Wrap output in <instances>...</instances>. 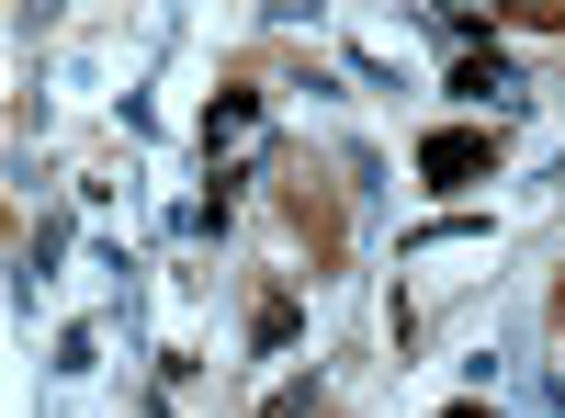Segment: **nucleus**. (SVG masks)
Masks as SVG:
<instances>
[{
    "label": "nucleus",
    "mask_w": 565,
    "mask_h": 418,
    "mask_svg": "<svg viewBox=\"0 0 565 418\" xmlns=\"http://www.w3.org/2000/svg\"><path fill=\"white\" fill-rule=\"evenodd\" d=\"M487 170H498V136H487V125L418 136V181H430V193H463V181H487Z\"/></svg>",
    "instance_id": "1"
},
{
    "label": "nucleus",
    "mask_w": 565,
    "mask_h": 418,
    "mask_svg": "<svg viewBox=\"0 0 565 418\" xmlns=\"http://www.w3.org/2000/svg\"><path fill=\"white\" fill-rule=\"evenodd\" d=\"M452 103H463V114H521V103H532V79L509 68L498 45H476V57L452 68Z\"/></svg>",
    "instance_id": "2"
},
{
    "label": "nucleus",
    "mask_w": 565,
    "mask_h": 418,
    "mask_svg": "<svg viewBox=\"0 0 565 418\" xmlns=\"http://www.w3.org/2000/svg\"><path fill=\"white\" fill-rule=\"evenodd\" d=\"M260 114H271V103H260L249 79L215 90V103H204V159H215V148H249V159H260Z\"/></svg>",
    "instance_id": "3"
},
{
    "label": "nucleus",
    "mask_w": 565,
    "mask_h": 418,
    "mask_svg": "<svg viewBox=\"0 0 565 418\" xmlns=\"http://www.w3.org/2000/svg\"><path fill=\"white\" fill-rule=\"evenodd\" d=\"M90 362H103V329H57V362H45V374H57V385H79Z\"/></svg>",
    "instance_id": "4"
},
{
    "label": "nucleus",
    "mask_w": 565,
    "mask_h": 418,
    "mask_svg": "<svg viewBox=\"0 0 565 418\" xmlns=\"http://www.w3.org/2000/svg\"><path fill=\"white\" fill-rule=\"evenodd\" d=\"M282 340H295V294H271V306L249 317V351H282Z\"/></svg>",
    "instance_id": "5"
},
{
    "label": "nucleus",
    "mask_w": 565,
    "mask_h": 418,
    "mask_svg": "<svg viewBox=\"0 0 565 418\" xmlns=\"http://www.w3.org/2000/svg\"><path fill=\"white\" fill-rule=\"evenodd\" d=\"M260 418H328V396H317V385H282V396H271Z\"/></svg>",
    "instance_id": "6"
},
{
    "label": "nucleus",
    "mask_w": 565,
    "mask_h": 418,
    "mask_svg": "<svg viewBox=\"0 0 565 418\" xmlns=\"http://www.w3.org/2000/svg\"><path fill=\"white\" fill-rule=\"evenodd\" d=\"M521 385H532V407H543V418H565V385L543 374V362H532V374H521Z\"/></svg>",
    "instance_id": "7"
},
{
    "label": "nucleus",
    "mask_w": 565,
    "mask_h": 418,
    "mask_svg": "<svg viewBox=\"0 0 565 418\" xmlns=\"http://www.w3.org/2000/svg\"><path fill=\"white\" fill-rule=\"evenodd\" d=\"M441 418H498V407H441Z\"/></svg>",
    "instance_id": "8"
}]
</instances>
